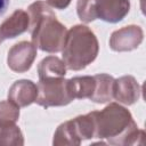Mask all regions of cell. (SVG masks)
<instances>
[{"instance_id":"obj_1","label":"cell","mask_w":146,"mask_h":146,"mask_svg":"<svg viewBox=\"0 0 146 146\" xmlns=\"http://www.w3.org/2000/svg\"><path fill=\"white\" fill-rule=\"evenodd\" d=\"M94 115L95 138L120 146L144 144V130L138 129L131 113L119 103H110L102 111H94Z\"/></svg>"},{"instance_id":"obj_2","label":"cell","mask_w":146,"mask_h":146,"mask_svg":"<svg viewBox=\"0 0 146 146\" xmlns=\"http://www.w3.org/2000/svg\"><path fill=\"white\" fill-rule=\"evenodd\" d=\"M30 17L29 31L32 42L44 52L62 51L67 30L56 17L51 7L41 0L31 3L27 8Z\"/></svg>"},{"instance_id":"obj_3","label":"cell","mask_w":146,"mask_h":146,"mask_svg":"<svg viewBox=\"0 0 146 146\" xmlns=\"http://www.w3.org/2000/svg\"><path fill=\"white\" fill-rule=\"evenodd\" d=\"M98 51L99 43L95 33L87 25L78 24L67 31L62 58L66 68L81 71L96 59Z\"/></svg>"},{"instance_id":"obj_4","label":"cell","mask_w":146,"mask_h":146,"mask_svg":"<svg viewBox=\"0 0 146 146\" xmlns=\"http://www.w3.org/2000/svg\"><path fill=\"white\" fill-rule=\"evenodd\" d=\"M38 97L35 103L44 108L65 106L74 100L68 80L64 78H52L39 80Z\"/></svg>"},{"instance_id":"obj_5","label":"cell","mask_w":146,"mask_h":146,"mask_svg":"<svg viewBox=\"0 0 146 146\" xmlns=\"http://www.w3.org/2000/svg\"><path fill=\"white\" fill-rule=\"evenodd\" d=\"M36 49L38 48L34 46V43L30 41H21L15 43L8 51V67L16 73L27 72L36 57Z\"/></svg>"},{"instance_id":"obj_6","label":"cell","mask_w":146,"mask_h":146,"mask_svg":"<svg viewBox=\"0 0 146 146\" xmlns=\"http://www.w3.org/2000/svg\"><path fill=\"white\" fill-rule=\"evenodd\" d=\"M144 40V31L139 25H128L114 31L110 36V48L113 51H131Z\"/></svg>"},{"instance_id":"obj_7","label":"cell","mask_w":146,"mask_h":146,"mask_svg":"<svg viewBox=\"0 0 146 146\" xmlns=\"http://www.w3.org/2000/svg\"><path fill=\"white\" fill-rule=\"evenodd\" d=\"M141 87L132 75H123L114 79L113 99L119 104L132 105L140 98Z\"/></svg>"},{"instance_id":"obj_8","label":"cell","mask_w":146,"mask_h":146,"mask_svg":"<svg viewBox=\"0 0 146 146\" xmlns=\"http://www.w3.org/2000/svg\"><path fill=\"white\" fill-rule=\"evenodd\" d=\"M38 97V86L27 79L15 81L8 90V100L16 106L26 107L32 103H35Z\"/></svg>"},{"instance_id":"obj_9","label":"cell","mask_w":146,"mask_h":146,"mask_svg":"<svg viewBox=\"0 0 146 146\" xmlns=\"http://www.w3.org/2000/svg\"><path fill=\"white\" fill-rule=\"evenodd\" d=\"M130 10L129 0H97V18L107 23L122 21Z\"/></svg>"},{"instance_id":"obj_10","label":"cell","mask_w":146,"mask_h":146,"mask_svg":"<svg viewBox=\"0 0 146 146\" xmlns=\"http://www.w3.org/2000/svg\"><path fill=\"white\" fill-rule=\"evenodd\" d=\"M30 24L29 14L23 9H16L8 18L0 24V43L8 39H14L25 31Z\"/></svg>"},{"instance_id":"obj_11","label":"cell","mask_w":146,"mask_h":146,"mask_svg":"<svg viewBox=\"0 0 146 146\" xmlns=\"http://www.w3.org/2000/svg\"><path fill=\"white\" fill-rule=\"evenodd\" d=\"M95 90L90 96V100L97 104H104L113 99V84L114 78L106 73H99L94 75Z\"/></svg>"},{"instance_id":"obj_12","label":"cell","mask_w":146,"mask_h":146,"mask_svg":"<svg viewBox=\"0 0 146 146\" xmlns=\"http://www.w3.org/2000/svg\"><path fill=\"white\" fill-rule=\"evenodd\" d=\"M66 66L63 59L57 56H47L38 65L39 80L52 79V78H64L66 74Z\"/></svg>"},{"instance_id":"obj_13","label":"cell","mask_w":146,"mask_h":146,"mask_svg":"<svg viewBox=\"0 0 146 146\" xmlns=\"http://www.w3.org/2000/svg\"><path fill=\"white\" fill-rule=\"evenodd\" d=\"M80 144H81V139L76 133L72 119L58 125V128L54 133V139H52L54 146H78Z\"/></svg>"},{"instance_id":"obj_14","label":"cell","mask_w":146,"mask_h":146,"mask_svg":"<svg viewBox=\"0 0 146 146\" xmlns=\"http://www.w3.org/2000/svg\"><path fill=\"white\" fill-rule=\"evenodd\" d=\"M68 84L74 99L90 98L95 90V78L90 75L74 76L68 80Z\"/></svg>"},{"instance_id":"obj_15","label":"cell","mask_w":146,"mask_h":146,"mask_svg":"<svg viewBox=\"0 0 146 146\" xmlns=\"http://www.w3.org/2000/svg\"><path fill=\"white\" fill-rule=\"evenodd\" d=\"M24 137L16 123L0 122V146H23Z\"/></svg>"},{"instance_id":"obj_16","label":"cell","mask_w":146,"mask_h":146,"mask_svg":"<svg viewBox=\"0 0 146 146\" xmlns=\"http://www.w3.org/2000/svg\"><path fill=\"white\" fill-rule=\"evenodd\" d=\"M74 128L79 138L82 140L95 138V115L94 112H90L84 115H79L72 119Z\"/></svg>"},{"instance_id":"obj_17","label":"cell","mask_w":146,"mask_h":146,"mask_svg":"<svg viewBox=\"0 0 146 146\" xmlns=\"http://www.w3.org/2000/svg\"><path fill=\"white\" fill-rule=\"evenodd\" d=\"M97 0H78L76 13L79 18L84 23H91L97 19Z\"/></svg>"},{"instance_id":"obj_18","label":"cell","mask_w":146,"mask_h":146,"mask_svg":"<svg viewBox=\"0 0 146 146\" xmlns=\"http://www.w3.org/2000/svg\"><path fill=\"white\" fill-rule=\"evenodd\" d=\"M19 117V107L10 100L0 102V122L16 123Z\"/></svg>"},{"instance_id":"obj_19","label":"cell","mask_w":146,"mask_h":146,"mask_svg":"<svg viewBox=\"0 0 146 146\" xmlns=\"http://www.w3.org/2000/svg\"><path fill=\"white\" fill-rule=\"evenodd\" d=\"M72 0H46V2L52 7V8H56V9H66L70 3H71Z\"/></svg>"},{"instance_id":"obj_20","label":"cell","mask_w":146,"mask_h":146,"mask_svg":"<svg viewBox=\"0 0 146 146\" xmlns=\"http://www.w3.org/2000/svg\"><path fill=\"white\" fill-rule=\"evenodd\" d=\"M9 6V0H0V16L5 14Z\"/></svg>"},{"instance_id":"obj_21","label":"cell","mask_w":146,"mask_h":146,"mask_svg":"<svg viewBox=\"0 0 146 146\" xmlns=\"http://www.w3.org/2000/svg\"><path fill=\"white\" fill-rule=\"evenodd\" d=\"M143 1H144V0H141V2H143Z\"/></svg>"}]
</instances>
